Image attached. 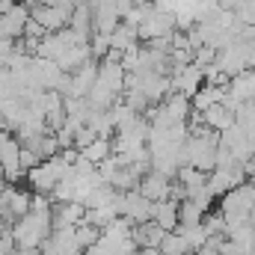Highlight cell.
I'll list each match as a JSON object with an SVG mask.
<instances>
[{
    "instance_id": "obj_17",
    "label": "cell",
    "mask_w": 255,
    "mask_h": 255,
    "mask_svg": "<svg viewBox=\"0 0 255 255\" xmlns=\"http://www.w3.org/2000/svg\"><path fill=\"white\" fill-rule=\"evenodd\" d=\"M235 15H238V21H241V24L255 27V0H247V3H244V6H241Z\"/></svg>"
},
{
    "instance_id": "obj_3",
    "label": "cell",
    "mask_w": 255,
    "mask_h": 255,
    "mask_svg": "<svg viewBox=\"0 0 255 255\" xmlns=\"http://www.w3.org/2000/svg\"><path fill=\"white\" fill-rule=\"evenodd\" d=\"M205 86V68H199V65H184L181 71H175L172 74V92H178V95H184V98H190Z\"/></svg>"
},
{
    "instance_id": "obj_8",
    "label": "cell",
    "mask_w": 255,
    "mask_h": 255,
    "mask_svg": "<svg viewBox=\"0 0 255 255\" xmlns=\"http://www.w3.org/2000/svg\"><path fill=\"white\" fill-rule=\"evenodd\" d=\"M178 205L181 202H175V199H163V202H154V217H151V223H157L163 232H178Z\"/></svg>"
},
{
    "instance_id": "obj_6",
    "label": "cell",
    "mask_w": 255,
    "mask_h": 255,
    "mask_svg": "<svg viewBox=\"0 0 255 255\" xmlns=\"http://www.w3.org/2000/svg\"><path fill=\"white\" fill-rule=\"evenodd\" d=\"M86 220V208L80 202H65V205H54V232L63 229H77Z\"/></svg>"
},
{
    "instance_id": "obj_4",
    "label": "cell",
    "mask_w": 255,
    "mask_h": 255,
    "mask_svg": "<svg viewBox=\"0 0 255 255\" xmlns=\"http://www.w3.org/2000/svg\"><path fill=\"white\" fill-rule=\"evenodd\" d=\"M136 190L142 193L145 199H151V202H163V199H172L175 184H172V178H166V175H160V172L151 169L148 175L139 178V187Z\"/></svg>"
},
{
    "instance_id": "obj_1",
    "label": "cell",
    "mask_w": 255,
    "mask_h": 255,
    "mask_svg": "<svg viewBox=\"0 0 255 255\" xmlns=\"http://www.w3.org/2000/svg\"><path fill=\"white\" fill-rule=\"evenodd\" d=\"M116 211H119V217H125L130 226H145V223H151V217H154V202L145 199L139 190L119 193Z\"/></svg>"
},
{
    "instance_id": "obj_11",
    "label": "cell",
    "mask_w": 255,
    "mask_h": 255,
    "mask_svg": "<svg viewBox=\"0 0 255 255\" xmlns=\"http://www.w3.org/2000/svg\"><path fill=\"white\" fill-rule=\"evenodd\" d=\"M110 45H113V54H128L130 48L139 45V30L122 21V24L110 33Z\"/></svg>"
},
{
    "instance_id": "obj_16",
    "label": "cell",
    "mask_w": 255,
    "mask_h": 255,
    "mask_svg": "<svg viewBox=\"0 0 255 255\" xmlns=\"http://www.w3.org/2000/svg\"><path fill=\"white\" fill-rule=\"evenodd\" d=\"M39 163H45V160H42V157H39V154H36L33 148L21 145V169H24V172H30V169H36Z\"/></svg>"
},
{
    "instance_id": "obj_10",
    "label": "cell",
    "mask_w": 255,
    "mask_h": 255,
    "mask_svg": "<svg viewBox=\"0 0 255 255\" xmlns=\"http://www.w3.org/2000/svg\"><path fill=\"white\" fill-rule=\"evenodd\" d=\"M223 98H226V86H211V83H205L196 95H193V110L202 116V113H208L211 107H217V104H223Z\"/></svg>"
},
{
    "instance_id": "obj_15",
    "label": "cell",
    "mask_w": 255,
    "mask_h": 255,
    "mask_svg": "<svg viewBox=\"0 0 255 255\" xmlns=\"http://www.w3.org/2000/svg\"><path fill=\"white\" fill-rule=\"evenodd\" d=\"M101 235H104V232H101L98 226H92V223H86V220H83V223L77 226V241H80V247H83V250H89V247H95V244L101 241Z\"/></svg>"
},
{
    "instance_id": "obj_5",
    "label": "cell",
    "mask_w": 255,
    "mask_h": 255,
    "mask_svg": "<svg viewBox=\"0 0 255 255\" xmlns=\"http://www.w3.org/2000/svg\"><path fill=\"white\" fill-rule=\"evenodd\" d=\"M226 95H229V98H232L238 107H244V104L255 101V68H247V71L235 74V77L229 80V89H226Z\"/></svg>"
},
{
    "instance_id": "obj_12",
    "label": "cell",
    "mask_w": 255,
    "mask_h": 255,
    "mask_svg": "<svg viewBox=\"0 0 255 255\" xmlns=\"http://www.w3.org/2000/svg\"><path fill=\"white\" fill-rule=\"evenodd\" d=\"M205 208L202 205H196V202H190V199H184L181 205H178V229H190V226H202V220H205Z\"/></svg>"
},
{
    "instance_id": "obj_7",
    "label": "cell",
    "mask_w": 255,
    "mask_h": 255,
    "mask_svg": "<svg viewBox=\"0 0 255 255\" xmlns=\"http://www.w3.org/2000/svg\"><path fill=\"white\" fill-rule=\"evenodd\" d=\"M27 6H30L33 21H36V24H42L48 33H60V30H65V27H68L57 6H42V3H36V0H27Z\"/></svg>"
},
{
    "instance_id": "obj_2",
    "label": "cell",
    "mask_w": 255,
    "mask_h": 255,
    "mask_svg": "<svg viewBox=\"0 0 255 255\" xmlns=\"http://www.w3.org/2000/svg\"><path fill=\"white\" fill-rule=\"evenodd\" d=\"M30 6L27 3H18L9 15L0 18V36L3 39H12V42H21L24 33H27V24H30Z\"/></svg>"
},
{
    "instance_id": "obj_14",
    "label": "cell",
    "mask_w": 255,
    "mask_h": 255,
    "mask_svg": "<svg viewBox=\"0 0 255 255\" xmlns=\"http://www.w3.org/2000/svg\"><path fill=\"white\" fill-rule=\"evenodd\" d=\"M160 255H193V250L181 232H169L166 241L160 244Z\"/></svg>"
},
{
    "instance_id": "obj_13",
    "label": "cell",
    "mask_w": 255,
    "mask_h": 255,
    "mask_svg": "<svg viewBox=\"0 0 255 255\" xmlns=\"http://www.w3.org/2000/svg\"><path fill=\"white\" fill-rule=\"evenodd\" d=\"M92 166H101L104 160H110L113 157V139H95L92 145H86L83 151H80Z\"/></svg>"
},
{
    "instance_id": "obj_9",
    "label": "cell",
    "mask_w": 255,
    "mask_h": 255,
    "mask_svg": "<svg viewBox=\"0 0 255 255\" xmlns=\"http://www.w3.org/2000/svg\"><path fill=\"white\" fill-rule=\"evenodd\" d=\"M169 232H163L157 223H145V226H133V241L139 250H160V244L166 241Z\"/></svg>"
},
{
    "instance_id": "obj_18",
    "label": "cell",
    "mask_w": 255,
    "mask_h": 255,
    "mask_svg": "<svg viewBox=\"0 0 255 255\" xmlns=\"http://www.w3.org/2000/svg\"><path fill=\"white\" fill-rule=\"evenodd\" d=\"M36 3H42V6H60V0H36Z\"/></svg>"
}]
</instances>
